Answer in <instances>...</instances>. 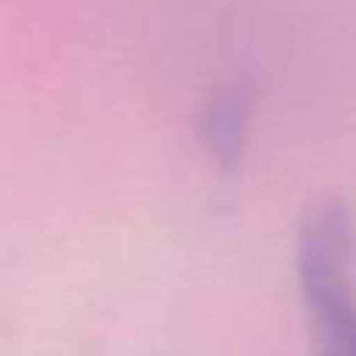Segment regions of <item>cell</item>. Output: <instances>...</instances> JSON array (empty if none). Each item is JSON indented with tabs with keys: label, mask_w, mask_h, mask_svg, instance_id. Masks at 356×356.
<instances>
[{
	"label": "cell",
	"mask_w": 356,
	"mask_h": 356,
	"mask_svg": "<svg viewBox=\"0 0 356 356\" xmlns=\"http://www.w3.org/2000/svg\"><path fill=\"white\" fill-rule=\"evenodd\" d=\"M296 281L316 356H356V224L347 202L318 199L306 209Z\"/></svg>",
	"instance_id": "cell-1"
},
{
	"label": "cell",
	"mask_w": 356,
	"mask_h": 356,
	"mask_svg": "<svg viewBox=\"0 0 356 356\" xmlns=\"http://www.w3.org/2000/svg\"><path fill=\"white\" fill-rule=\"evenodd\" d=\"M249 127H252V95L246 86L230 82L202 101L195 117V139L221 174H236L246 161Z\"/></svg>",
	"instance_id": "cell-2"
}]
</instances>
